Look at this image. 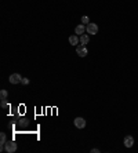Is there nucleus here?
Returning <instances> with one entry per match:
<instances>
[{"label": "nucleus", "instance_id": "2", "mask_svg": "<svg viewBox=\"0 0 138 153\" xmlns=\"http://www.w3.org/2000/svg\"><path fill=\"white\" fill-rule=\"evenodd\" d=\"M4 150L7 153H14L17 150V143L14 141H7V143L4 145Z\"/></svg>", "mask_w": 138, "mask_h": 153}, {"label": "nucleus", "instance_id": "11", "mask_svg": "<svg viewBox=\"0 0 138 153\" xmlns=\"http://www.w3.org/2000/svg\"><path fill=\"white\" fill-rule=\"evenodd\" d=\"M0 106L3 108V109H6V108L10 106V103L7 102V100H1V103H0Z\"/></svg>", "mask_w": 138, "mask_h": 153}, {"label": "nucleus", "instance_id": "5", "mask_svg": "<svg viewBox=\"0 0 138 153\" xmlns=\"http://www.w3.org/2000/svg\"><path fill=\"white\" fill-rule=\"evenodd\" d=\"M76 53H77V55H79V57L84 58L88 54V50H87V47H86V46H77L76 47Z\"/></svg>", "mask_w": 138, "mask_h": 153}, {"label": "nucleus", "instance_id": "10", "mask_svg": "<svg viewBox=\"0 0 138 153\" xmlns=\"http://www.w3.org/2000/svg\"><path fill=\"white\" fill-rule=\"evenodd\" d=\"M7 97H8V93L6 90H1V91H0V98H1V100H7Z\"/></svg>", "mask_w": 138, "mask_h": 153}, {"label": "nucleus", "instance_id": "7", "mask_svg": "<svg viewBox=\"0 0 138 153\" xmlns=\"http://www.w3.org/2000/svg\"><path fill=\"white\" fill-rule=\"evenodd\" d=\"M83 33H86V25H84V24H79V25L75 28V35L82 36Z\"/></svg>", "mask_w": 138, "mask_h": 153}, {"label": "nucleus", "instance_id": "8", "mask_svg": "<svg viewBox=\"0 0 138 153\" xmlns=\"http://www.w3.org/2000/svg\"><path fill=\"white\" fill-rule=\"evenodd\" d=\"M80 42V37L77 35H72L69 36V44H72V46H77Z\"/></svg>", "mask_w": 138, "mask_h": 153}, {"label": "nucleus", "instance_id": "12", "mask_svg": "<svg viewBox=\"0 0 138 153\" xmlns=\"http://www.w3.org/2000/svg\"><path fill=\"white\" fill-rule=\"evenodd\" d=\"M82 24H84V25H88V24H90V18L86 17V15H84V17H82Z\"/></svg>", "mask_w": 138, "mask_h": 153}, {"label": "nucleus", "instance_id": "13", "mask_svg": "<svg viewBox=\"0 0 138 153\" xmlns=\"http://www.w3.org/2000/svg\"><path fill=\"white\" fill-rule=\"evenodd\" d=\"M21 83H22V84H25V85L29 84V79H24V77H22V82Z\"/></svg>", "mask_w": 138, "mask_h": 153}, {"label": "nucleus", "instance_id": "4", "mask_svg": "<svg viewBox=\"0 0 138 153\" xmlns=\"http://www.w3.org/2000/svg\"><path fill=\"white\" fill-rule=\"evenodd\" d=\"M8 80H10L11 84H18V83L22 82V76L19 75V73H13V75L8 77Z\"/></svg>", "mask_w": 138, "mask_h": 153}, {"label": "nucleus", "instance_id": "6", "mask_svg": "<svg viewBox=\"0 0 138 153\" xmlns=\"http://www.w3.org/2000/svg\"><path fill=\"white\" fill-rule=\"evenodd\" d=\"M124 146H126V148H133V146H134V138H133V137L131 135H126L124 137Z\"/></svg>", "mask_w": 138, "mask_h": 153}, {"label": "nucleus", "instance_id": "1", "mask_svg": "<svg viewBox=\"0 0 138 153\" xmlns=\"http://www.w3.org/2000/svg\"><path fill=\"white\" fill-rule=\"evenodd\" d=\"M86 32L88 35H97L98 33V25L94 24V22H90L88 25H86Z\"/></svg>", "mask_w": 138, "mask_h": 153}, {"label": "nucleus", "instance_id": "9", "mask_svg": "<svg viewBox=\"0 0 138 153\" xmlns=\"http://www.w3.org/2000/svg\"><path fill=\"white\" fill-rule=\"evenodd\" d=\"M88 42H90V37H88V35L83 33V35L80 36V43H82V44H84V46H86Z\"/></svg>", "mask_w": 138, "mask_h": 153}, {"label": "nucleus", "instance_id": "3", "mask_svg": "<svg viewBox=\"0 0 138 153\" xmlns=\"http://www.w3.org/2000/svg\"><path fill=\"white\" fill-rule=\"evenodd\" d=\"M73 124H75V127H76V128L82 130V128L86 127V124H87V121L84 120L83 117H76L75 120H73Z\"/></svg>", "mask_w": 138, "mask_h": 153}]
</instances>
